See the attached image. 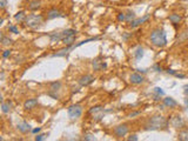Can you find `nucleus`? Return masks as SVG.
Masks as SVG:
<instances>
[{
    "label": "nucleus",
    "instance_id": "obj_43",
    "mask_svg": "<svg viewBox=\"0 0 188 141\" xmlns=\"http://www.w3.org/2000/svg\"><path fill=\"white\" fill-rule=\"evenodd\" d=\"M40 130H41V128H40V127H38V128H33V129H32V133H33V134H36V133H39Z\"/></svg>",
    "mask_w": 188,
    "mask_h": 141
},
{
    "label": "nucleus",
    "instance_id": "obj_44",
    "mask_svg": "<svg viewBox=\"0 0 188 141\" xmlns=\"http://www.w3.org/2000/svg\"><path fill=\"white\" fill-rule=\"evenodd\" d=\"M184 94H186V95H188V86H187V85L184 86Z\"/></svg>",
    "mask_w": 188,
    "mask_h": 141
},
{
    "label": "nucleus",
    "instance_id": "obj_9",
    "mask_svg": "<svg viewBox=\"0 0 188 141\" xmlns=\"http://www.w3.org/2000/svg\"><path fill=\"white\" fill-rule=\"evenodd\" d=\"M92 66H93V69L96 70V72H98V70H101V69H103V68L107 67V65L101 60V56L94 59V60L92 61Z\"/></svg>",
    "mask_w": 188,
    "mask_h": 141
},
{
    "label": "nucleus",
    "instance_id": "obj_6",
    "mask_svg": "<svg viewBox=\"0 0 188 141\" xmlns=\"http://www.w3.org/2000/svg\"><path fill=\"white\" fill-rule=\"evenodd\" d=\"M94 80H95V78H94L93 75H90V74H85V75H82V76L79 78L78 82H79L80 86L86 87V86H89L90 83H93Z\"/></svg>",
    "mask_w": 188,
    "mask_h": 141
},
{
    "label": "nucleus",
    "instance_id": "obj_25",
    "mask_svg": "<svg viewBox=\"0 0 188 141\" xmlns=\"http://www.w3.org/2000/svg\"><path fill=\"white\" fill-rule=\"evenodd\" d=\"M142 56H143V48L142 47H137L135 49V52H134V58L136 60H140Z\"/></svg>",
    "mask_w": 188,
    "mask_h": 141
},
{
    "label": "nucleus",
    "instance_id": "obj_41",
    "mask_svg": "<svg viewBox=\"0 0 188 141\" xmlns=\"http://www.w3.org/2000/svg\"><path fill=\"white\" fill-rule=\"evenodd\" d=\"M167 73H168V74H170V75H174V76H175L177 72H176V70H174V69H169V68H168V69H167Z\"/></svg>",
    "mask_w": 188,
    "mask_h": 141
},
{
    "label": "nucleus",
    "instance_id": "obj_29",
    "mask_svg": "<svg viewBox=\"0 0 188 141\" xmlns=\"http://www.w3.org/2000/svg\"><path fill=\"white\" fill-rule=\"evenodd\" d=\"M101 110H103V107L102 106H94V107H92L89 110H88V113L89 114H92V115H94L95 113H98V112H101Z\"/></svg>",
    "mask_w": 188,
    "mask_h": 141
},
{
    "label": "nucleus",
    "instance_id": "obj_33",
    "mask_svg": "<svg viewBox=\"0 0 188 141\" xmlns=\"http://www.w3.org/2000/svg\"><path fill=\"white\" fill-rule=\"evenodd\" d=\"M116 19H118V21H126V14L119 13V14L116 15Z\"/></svg>",
    "mask_w": 188,
    "mask_h": 141
},
{
    "label": "nucleus",
    "instance_id": "obj_39",
    "mask_svg": "<svg viewBox=\"0 0 188 141\" xmlns=\"http://www.w3.org/2000/svg\"><path fill=\"white\" fill-rule=\"evenodd\" d=\"M6 6H7V0H0V7L4 9L6 8Z\"/></svg>",
    "mask_w": 188,
    "mask_h": 141
},
{
    "label": "nucleus",
    "instance_id": "obj_19",
    "mask_svg": "<svg viewBox=\"0 0 188 141\" xmlns=\"http://www.w3.org/2000/svg\"><path fill=\"white\" fill-rule=\"evenodd\" d=\"M168 19H169V21H170L172 24L177 25V24H180V22H181L182 16H181L180 14H177V13H173V14H170V15L168 16Z\"/></svg>",
    "mask_w": 188,
    "mask_h": 141
},
{
    "label": "nucleus",
    "instance_id": "obj_48",
    "mask_svg": "<svg viewBox=\"0 0 188 141\" xmlns=\"http://www.w3.org/2000/svg\"><path fill=\"white\" fill-rule=\"evenodd\" d=\"M184 103H186V106H187V107H188V98H187V99H186V100H184Z\"/></svg>",
    "mask_w": 188,
    "mask_h": 141
},
{
    "label": "nucleus",
    "instance_id": "obj_10",
    "mask_svg": "<svg viewBox=\"0 0 188 141\" xmlns=\"http://www.w3.org/2000/svg\"><path fill=\"white\" fill-rule=\"evenodd\" d=\"M74 48H76L75 47V43L74 45H72V46H67V47H65V48H62V49H60L59 52H56V53H54V54H52V58H59V56H66L72 49H74Z\"/></svg>",
    "mask_w": 188,
    "mask_h": 141
},
{
    "label": "nucleus",
    "instance_id": "obj_45",
    "mask_svg": "<svg viewBox=\"0 0 188 141\" xmlns=\"http://www.w3.org/2000/svg\"><path fill=\"white\" fill-rule=\"evenodd\" d=\"M128 36H129V34H123V36H122V38H123V40H127V39H128Z\"/></svg>",
    "mask_w": 188,
    "mask_h": 141
},
{
    "label": "nucleus",
    "instance_id": "obj_47",
    "mask_svg": "<svg viewBox=\"0 0 188 141\" xmlns=\"http://www.w3.org/2000/svg\"><path fill=\"white\" fill-rule=\"evenodd\" d=\"M4 78H5V74H4V72H1V80H4Z\"/></svg>",
    "mask_w": 188,
    "mask_h": 141
},
{
    "label": "nucleus",
    "instance_id": "obj_24",
    "mask_svg": "<svg viewBox=\"0 0 188 141\" xmlns=\"http://www.w3.org/2000/svg\"><path fill=\"white\" fill-rule=\"evenodd\" d=\"M60 88H61V82H60V81H54V82H51V83H49V90L58 92Z\"/></svg>",
    "mask_w": 188,
    "mask_h": 141
},
{
    "label": "nucleus",
    "instance_id": "obj_18",
    "mask_svg": "<svg viewBox=\"0 0 188 141\" xmlns=\"http://www.w3.org/2000/svg\"><path fill=\"white\" fill-rule=\"evenodd\" d=\"M187 40H188V28L183 29V31L180 33V35H179L177 39H176V43H181V42H184V41H187Z\"/></svg>",
    "mask_w": 188,
    "mask_h": 141
},
{
    "label": "nucleus",
    "instance_id": "obj_1",
    "mask_svg": "<svg viewBox=\"0 0 188 141\" xmlns=\"http://www.w3.org/2000/svg\"><path fill=\"white\" fill-rule=\"evenodd\" d=\"M168 126V120L162 115H154L152 116L145 125L146 130H159L164 129Z\"/></svg>",
    "mask_w": 188,
    "mask_h": 141
},
{
    "label": "nucleus",
    "instance_id": "obj_32",
    "mask_svg": "<svg viewBox=\"0 0 188 141\" xmlns=\"http://www.w3.org/2000/svg\"><path fill=\"white\" fill-rule=\"evenodd\" d=\"M83 140H85V141H95L96 137H95L94 135H92V134H87V135L83 136Z\"/></svg>",
    "mask_w": 188,
    "mask_h": 141
},
{
    "label": "nucleus",
    "instance_id": "obj_28",
    "mask_svg": "<svg viewBox=\"0 0 188 141\" xmlns=\"http://www.w3.org/2000/svg\"><path fill=\"white\" fill-rule=\"evenodd\" d=\"M75 33H76V31H75V29H73V28L65 29V31H62V38H65V36H68V35H76Z\"/></svg>",
    "mask_w": 188,
    "mask_h": 141
},
{
    "label": "nucleus",
    "instance_id": "obj_30",
    "mask_svg": "<svg viewBox=\"0 0 188 141\" xmlns=\"http://www.w3.org/2000/svg\"><path fill=\"white\" fill-rule=\"evenodd\" d=\"M105 109L103 110H101V112H98V113H95L94 115H93V119L95 120V121H100L102 118H103V115H105Z\"/></svg>",
    "mask_w": 188,
    "mask_h": 141
},
{
    "label": "nucleus",
    "instance_id": "obj_31",
    "mask_svg": "<svg viewBox=\"0 0 188 141\" xmlns=\"http://www.w3.org/2000/svg\"><path fill=\"white\" fill-rule=\"evenodd\" d=\"M153 92H154V94H155V95H160V96L164 95V92H163V90H162V88H160V87H155V88L153 89Z\"/></svg>",
    "mask_w": 188,
    "mask_h": 141
},
{
    "label": "nucleus",
    "instance_id": "obj_40",
    "mask_svg": "<svg viewBox=\"0 0 188 141\" xmlns=\"http://www.w3.org/2000/svg\"><path fill=\"white\" fill-rule=\"evenodd\" d=\"M153 68H154L156 72H161V70H162V67H161L160 65H157V63H156V65H154V67H153Z\"/></svg>",
    "mask_w": 188,
    "mask_h": 141
},
{
    "label": "nucleus",
    "instance_id": "obj_49",
    "mask_svg": "<svg viewBox=\"0 0 188 141\" xmlns=\"http://www.w3.org/2000/svg\"><path fill=\"white\" fill-rule=\"evenodd\" d=\"M187 86H188V85H187Z\"/></svg>",
    "mask_w": 188,
    "mask_h": 141
},
{
    "label": "nucleus",
    "instance_id": "obj_14",
    "mask_svg": "<svg viewBox=\"0 0 188 141\" xmlns=\"http://www.w3.org/2000/svg\"><path fill=\"white\" fill-rule=\"evenodd\" d=\"M38 99H28V100H26L25 101V103H24V108L25 109H33L35 106H38Z\"/></svg>",
    "mask_w": 188,
    "mask_h": 141
},
{
    "label": "nucleus",
    "instance_id": "obj_2",
    "mask_svg": "<svg viewBox=\"0 0 188 141\" xmlns=\"http://www.w3.org/2000/svg\"><path fill=\"white\" fill-rule=\"evenodd\" d=\"M149 39H150L152 45L155 46V47H159V48L164 47L167 45V42H168L167 41V34H166L164 29H162V28H155V29H153L150 32Z\"/></svg>",
    "mask_w": 188,
    "mask_h": 141
},
{
    "label": "nucleus",
    "instance_id": "obj_26",
    "mask_svg": "<svg viewBox=\"0 0 188 141\" xmlns=\"http://www.w3.org/2000/svg\"><path fill=\"white\" fill-rule=\"evenodd\" d=\"M11 43H12V39L6 36V35H4V34H1V45L2 46H8Z\"/></svg>",
    "mask_w": 188,
    "mask_h": 141
},
{
    "label": "nucleus",
    "instance_id": "obj_34",
    "mask_svg": "<svg viewBox=\"0 0 188 141\" xmlns=\"http://www.w3.org/2000/svg\"><path fill=\"white\" fill-rule=\"evenodd\" d=\"M8 31L12 32V33H14V34H18V33H19V29H18L15 26H13V25L8 26Z\"/></svg>",
    "mask_w": 188,
    "mask_h": 141
},
{
    "label": "nucleus",
    "instance_id": "obj_11",
    "mask_svg": "<svg viewBox=\"0 0 188 141\" xmlns=\"http://www.w3.org/2000/svg\"><path fill=\"white\" fill-rule=\"evenodd\" d=\"M129 81H130L133 85H140V83H142V82L145 81V78H143L140 73H133V74H130V76H129Z\"/></svg>",
    "mask_w": 188,
    "mask_h": 141
},
{
    "label": "nucleus",
    "instance_id": "obj_17",
    "mask_svg": "<svg viewBox=\"0 0 188 141\" xmlns=\"http://www.w3.org/2000/svg\"><path fill=\"white\" fill-rule=\"evenodd\" d=\"M59 16H62V15H61V13H60L58 9H55V8H52V9H49V11L47 12V19H48V20L55 19V18H59Z\"/></svg>",
    "mask_w": 188,
    "mask_h": 141
},
{
    "label": "nucleus",
    "instance_id": "obj_4",
    "mask_svg": "<svg viewBox=\"0 0 188 141\" xmlns=\"http://www.w3.org/2000/svg\"><path fill=\"white\" fill-rule=\"evenodd\" d=\"M67 114H68L69 119H72V120L80 118L81 114H82V106L81 105H72V106H69L68 109H67Z\"/></svg>",
    "mask_w": 188,
    "mask_h": 141
},
{
    "label": "nucleus",
    "instance_id": "obj_42",
    "mask_svg": "<svg viewBox=\"0 0 188 141\" xmlns=\"http://www.w3.org/2000/svg\"><path fill=\"white\" fill-rule=\"evenodd\" d=\"M140 113H141L140 110H136V112H133V113H130V114H129V118H134V116H137V115H139Z\"/></svg>",
    "mask_w": 188,
    "mask_h": 141
},
{
    "label": "nucleus",
    "instance_id": "obj_16",
    "mask_svg": "<svg viewBox=\"0 0 188 141\" xmlns=\"http://www.w3.org/2000/svg\"><path fill=\"white\" fill-rule=\"evenodd\" d=\"M40 7H41V1H40V0H32V1H29L28 5H27V8H28L29 11H36V9H39Z\"/></svg>",
    "mask_w": 188,
    "mask_h": 141
},
{
    "label": "nucleus",
    "instance_id": "obj_5",
    "mask_svg": "<svg viewBox=\"0 0 188 141\" xmlns=\"http://www.w3.org/2000/svg\"><path fill=\"white\" fill-rule=\"evenodd\" d=\"M113 133H114V135H115L116 137L126 136V135H127V133H128V126H127L126 123H123V125H119V126L114 127Z\"/></svg>",
    "mask_w": 188,
    "mask_h": 141
},
{
    "label": "nucleus",
    "instance_id": "obj_8",
    "mask_svg": "<svg viewBox=\"0 0 188 141\" xmlns=\"http://www.w3.org/2000/svg\"><path fill=\"white\" fill-rule=\"evenodd\" d=\"M170 125H172L174 128H182V127H184L186 122H184V120H183V118H182L181 115H175V116L170 120Z\"/></svg>",
    "mask_w": 188,
    "mask_h": 141
},
{
    "label": "nucleus",
    "instance_id": "obj_35",
    "mask_svg": "<svg viewBox=\"0 0 188 141\" xmlns=\"http://www.w3.org/2000/svg\"><path fill=\"white\" fill-rule=\"evenodd\" d=\"M47 94H48L49 96H52L53 99H56V100L59 99V95H58V94H56V92H54V90H49Z\"/></svg>",
    "mask_w": 188,
    "mask_h": 141
},
{
    "label": "nucleus",
    "instance_id": "obj_37",
    "mask_svg": "<svg viewBox=\"0 0 188 141\" xmlns=\"http://www.w3.org/2000/svg\"><path fill=\"white\" fill-rule=\"evenodd\" d=\"M9 55H11V51H9V49H6V51H4V52H2V58H4V59L8 58Z\"/></svg>",
    "mask_w": 188,
    "mask_h": 141
},
{
    "label": "nucleus",
    "instance_id": "obj_36",
    "mask_svg": "<svg viewBox=\"0 0 188 141\" xmlns=\"http://www.w3.org/2000/svg\"><path fill=\"white\" fill-rule=\"evenodd\" d=\"M45 139H46V134H39L34 137L35 141H41V140H45Z\"/></svg>",
    "mask_w": 188,
    "mask_h": 141
},
{
    "label": "nucleus",
    "instance_id": "obj_15",
    "mask_svg": "<svg viewBox=\"0 0 188 141\" xmlns=\"http://www.w3.org/2000/svg\"><path fill=\"white\" fill-rule=\"evenodd\" d=\"M162 102H163V106L169 107V108H175V107L179 105V103H177L173 98H170V96H169V98H164Z\"/></svg>",
    "mask_w": 188,
    "mask_h": 141
},
{
    "label": "nucleus",
    "instance_id": "obj_46",
    "mask_svg": "<svg viewBox=\"0 0 188 141\" xmlns=\"http://www.w3.org/2000/svg\"><path fill=\"white\" fill-rule=\"evenodd\" d=\"M136 70H139L140 73H147V69H136Z\"/></svg>",
    "mask_w": 188,
    "mask_h": 141
},
{
    "label": "nucleus",
    "instance_id": "obj_27",
    "mask_svg": "<svg viewBox=\"0 0 188 141\" xmlns=\"http://www.w3.org/2000/svg\"><path fill=\"white\" fill-rule=\"evenodd\" d=\"M135 19V13L133 12V11H127V13H126V21L127 22H130V21H133Z\"/></svg>",
    "mask_w": 188,
    "mask_h": 141
},
{
    "label": "nucleus",
    "instance_id": "obj_7",
    "mask_svg": "<svg viewBox=\"0 0 188 141\" xmlns=\"http://www.w3.org/2000/svg\"><path fill=\"white\" fill-rule=\"evenodd\" d=\"M149 18H150V14H146V15H143V16H141V18H137V19L135 18L133 21L129 22V26H130L132 28H136V27L141 26L142 24H145L146 21H148Z\"/></svg>",
    "mask_w": 188,
    "mask_h": 141
},
{
    "label": "nucleus",
    "instance_id": "obj_20",
    "mask_svg": "<svg viewBox=\"0 0 188 141\" xmlns=\"http://www.w3.org/2000/svg\"><path fill=\"white\" fill-rule=\"evenodd\" d=\"M75 39H76V35H68V36L62 38V42H63L66 46H72V45H74Z\"/></svg>",
    "mask_w": 188,
    "mask_h": 141
},
{
    "label": "nucleus",
    "instance_id": "obj_38",
    "mask_svg": "<svg viewBox=\"0 0 188 141\" xmlns=\"http://www.w3.org/2000/svg\"><path fill=\"white\" fill-rule=\"evenodd\" d=\"M139 140V137L135 135V134H133V135H130L129 137H128V141H137Z\"/></svg>",
    "mask_w": 188,
    "mask_h": 141
},
{
    "label": "nucleus",
    "instance_id": "obj_3",
    "mask_svg": "<svg viewBox=\"0 0 188 141\" xmlns=\"http://www.w3.org/2000/svg\"><path fill=\"white\" fill-rule=\"evenodd\" d=\"M25 24L29 28H38L42 24V16L40 14H31L26 18Z\"/></svg>",
    "mask_w": 188,
    "mask_h": 141
},
{
    "label": "nucleus",
    "instance_id": "obj_23",
    "mask_svg": "<svg viewBox=\"0 0 188 141\" xmlns=\"http://www.w3.org/2000/svg\"><path fill=\"white\" fill-rule=\"evenodd\" d=\"M26 18H27V15L25 14L24 11H20V12H18V13L14 15V19H15L16 21H20V22L26 21Z\"/></svg>",
    "mask_w": 188,
    "mask_h": 141
},
{
    "label": "nucleus",
    "instance_id": "obj_12",
    "mask_svg": "<svg viewBox=\"0 0 188 141\" xmlns=\"http://www.w3.org/2000/svg\"><path fill=\"white\" fill-rule=\"evenodd\" d=\"M16 128H18V130H19L20 133H22V134H26V133H28V132H32L31 125L27 123V122H25V121L19 122V123L16 125Z\"/></svg>",
    "mask_w": 188,
    "mask_h": 141
},
{
    "label": "nucleus",
    "instance_id": "obj_13",
    "mask_svg": "<svg viewBox=\"0 0 188 141\" xmlns=\"http://www.w3.org/2000/svg\"><path fill=\"white\" fill-rule=\"evenodd\" d=\"M51 42H59L62 41V32H52L48 34Z\"/></svg>",
    "mask_w": 188,
    "mask_h": 141
},
{
    "label": "nucleus",
    "instance_id": "obj_21",
    "mask_svg": "<svg viewBox=\"0 0 188 141\" xmlns=\"http://www.w3.org/2000/svg\"><path fill=\"white\" fill-rule=\"evenodd\" d=\"M11 108H12V102L11 101H2L1 102V112L2 113H8L9 110H11Z\"/></svg>",
    "mask_w": 188,
    "mask_h": 141
},
{
    "label": "nucleus",
    "instance_id": "obj_22",
    "mask_svg": "<svg viewBox=\"0 0 188 141\" xmlns=\"http://www.w3.org/2000/svg\"><path fill=\"white\" fill-rule=\"evenodd\" d=\"M177 139L180 141H188V129H182L177 134Z\"/></svg>",
    "mask_w": 188,
    "mask_h": 141
}]
</instances>
